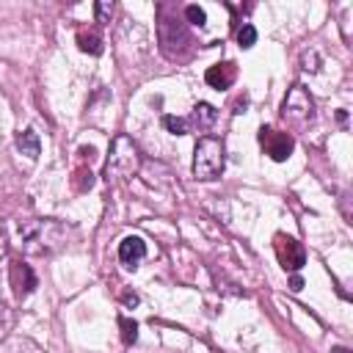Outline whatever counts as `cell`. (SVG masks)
I'll return each instance as SVG.
<instances>
[{"instance_id": "obj_1", "label": "cell", "mask_w": 353, "mask_h": 353, "mask_svg": "<svg viewBox=\"0 0 353 353\" xmlns=\"http://www.w3.org/2000/svg\"><path fill=\"white\" fill-rule=\"evenodd\" d=\"M141 168V152L135 146L132 138L127 135H116L113 143H110V154H108V163H105V179H130L135 176Z\"/></svg>"}, {"instance_id": "obj_2", "label": "cell", "mask_w": 353, "mask_h": 353, "mask_svg": "<svg viewBox=\"0 0 353 353\" xmlns=\"http://www.w3.org/2000/svg\"><path fill=\"white\" fill-rule=\"evenodd\" d=\"M223 143L212 135H204L199 138L196 149H193V176L201 179V182H210V179H218L221 171H223Z\"/></svg>"}, {"instance_id": "obj_3", "label": "cell", "mask_w": 353, "mask_h": 353, "mask_svg": "<svg viewBox=\"0 0 353 353\" xmlns=\"http://www.w3.org/2000/svg\"><path fill=\"white\" fill-rule=\"evenodd\" d=\"M61 223L55 221H22L19 223V240L25 243L28 254H50L52 245H58V234H61Z\"/></svg>"}, {"instance_id": "obj_4", "label": "cell", "mask_w": 353, "mask_h": 353, "mask_svg": "<svg viewBox=\"0 0 353 353\" xmlns=\"http://www.w3.org/2000/svg\"><path fill=\"white\" fill-rule=\"evenodd\" d=\"M281 119L292 130H306L314 121V99L303 85H292L281 102Z\"/></svg>"}, {"instance_id": "obj_5", "label": "cell", "mask_w": 353, "mask_h": 353, "mask_svg": "<svg viewBox=\"0 0 353 353\" xmlns=\"http://www.w3.org/2000/svg\"><path fill=\"white\" fill-rule=\"evenodd\" d=\"M157 41H160L163 55L174 61V58L182 55V47L190 44V36H188V30H185V25H182L179 19L163 17V19L157 22Z\"/></svg>"}, {"instance_id": "obj_6", "label": "cell", "mask_w": 353, "mask_h": 353, "mask_svg": "<svg viewBox=\"0 0 353 353\" xmlns=\"http://www.w3.org/2000/svg\"><path fill=\"white\" fill-rule=\"evenodd\" d=\"M259 143H262L265 154H268L270 160H276V163L287 160V157L292 154V149H295V138H292L290 132H279V130H273V127H262V130H259Z\"/></svg>"}, {"instance_id": "obj_7", "label": "cell", "mask_w": 353, "mask_h": 353, "mask_svg": "<svg viewBox=\"0 0 353 353\" xmlns=\"http://www.w3.org/2000/svg\"><path fill=\"white\" fill-rule=\"evenodd\" d=\"M273 248H276V256H279V262H281L284 270H292L295 273V270H301L306 265V251H303V245L295 237L276 234L273 237Z\"/></svg>"}, {"instance_id": "obj_8", "label": "cell", "mask_w": 353, "mask_h": 353, "mask_svg": "<svg viewBox=\"0 0 353 353\" xmlns=\"http://www.w3.org/2000/svg\"><path fill=\"white\" fill-rule=\"evenodd\" d=\"M8 281H11V290H14V295H17L19 301H22V298H28V295L39 287V279H36L33 268H30L28 262H22V259H11Z\"/></svg>"}, {"instance_id": "obj_9", "label": "cell", "mask_w": 353, "mask_h": 353, "mask_svg": "<svg viewBox=\"0 0 353 353\" xmlns=\"http://www.w3.org/2000/svg\"><path fill=\"white\" fill-rule=\"evenodd\" d=\"M143 256H146V243H143L141 237L130 234V237H124V240L119 243V259H121V265H124L127 270H135Z\"/></svg>"}, {"instance_id": "obj_10", "label": "cell", "mask_w": 353, "mask_h": 353, "mask_svg": "<svg viewBox=\"0 0 353 353\" xmlns=\"http://www.w3.org/2000/svg\"><path fill=\"white\" fill-rule=\"evenodd\" d=\"M234 77H237V66H234L232 61L215 63V66H210V69L204 72V80H207V85H212V88H218V91H226V88H232Z\"/></svg>"}, {"instance_id": "obj_11", "label": "cell", "mask_w": 353, "mask_h": 353, "mask_svg": "<svg viewBox=\"0 0 353 353\" xmlns=\"http://www.w3.org/2000/svg\"><path fill=\"white\" fill-rule=\"evenodd\" d=\"M215 121H218V110H215L212 105H207V102H199V105L193 108V113H190V124H193L199 132H207Z\"/></svg>"}, {"instance_id": "obj_12", "label": "cell", "mask_w": 353, "mask_h": 353, "mask_svg": "<svg viewBox=\"0 0 353 353\" xmlns=\"http://www.w3.org/2000/svg\"><path fill=\"white\" fill-rule=\"evenodd\" d=\"M77 47L83 52H88V55H102L105 41H102V36H99L97 28H88V30H77Z\"/></svg>"}, {"instance_id": "obj_13", "label": "cell", "mask_w": 353, "mask_h": 353, "mask_svg": "<svg viewBox=\"0 0 353 353\" xmlns=\"http://www.w3.org/2000/svg\"><path fill=\"white\" fill-rule=\"evenodd\" d=\"M17 149H19L25 157L36 160L39 152H41V141H39V135H36L33 130H22V132L17 135Z\"/></svg>"}, {"instance_id": "obj_14", "label": "cell", "mask_w": 353, "mask_h": 353, "mask_svg": "<svg viewBox=\"0 0 353 353\" xmlns=\"http://www.w3.org/2000/svg\"><path fill=\"white\" fill-rule=\"evenodd\" d=\"M119 328H121V342L124 345H132L135 339H138V323L135 320H130V317H119Z\"/></svg>"}, {"instance_id": "obj_15", "label": "cell", "mask_w": 353, "mask_h": 353, "mask_svg": "<svg viewBox=\"0 0 353 353\" xmlns=\"http://www.w3.org/2000/svg\"><path fill=\"white\" fill-rule=\"evenodd\" d=\"M163 127L174 135H185L190 132V121L188 119H179V116H163Z\"/></svg>"}, {"instance_id": "obj_16", "label": "cell", "mask_w": 353, "mask_h": 353, "mask_svg": "<svg viewBox=\"0 0 353 353\" xmlns=\"http://www.w3.org/2000/svg\"><path fill=\"white\" fill-rule=\"evenodd\" d=\"M237 44H240L243 50H248V47H254V44H256V30H254V25L243 22V25L237 28Z\"/></svg>"}, {"instance_id": "obj_17", "label": "cell", "mask_w": 353, "mask_h": 353, "mask_svg": "<svg viewBox=\"0 0 353 353\" xmlns=\"http://www.w3.org/2000/svg\"><path fill=\"white\" fill-rule=\"evenodd\" d=\"M91 185H94L91 168H77V171H74V188H77L80 193H85V190H91Z\"/></svg>"}, {"instance_id": "obj_18", "label": "cell", "mask_w": 353, "mask_h": 353, "mask_svg": "<svg viewBox=\"0 0 353 353\" xmlns=\"http://www.w3.org/2000/svg\"><path fill=\"white\" fill-rule=\"evenodd\" d=\"M11 325H14V314H11V309H8V306L0 301V342L8 336Z\"/></svg>"}, {"instance_id": "obj_19", "label": "cell", "mask_w": 353, "mask_h": 353, "mask_svg": "<svg viewBox=\"0 0 353 353\" xmlns=\"http://www.w3.org/2000/svg\"><path fill=\"white\" fill-rule=\"evenodd\" d=\"M185 17H188V22L196 25V28H204V25H207V14H204L199 6H188V8H185Z\"/></svg>"}, {"instance_id": "obj_20", "label": "cell", "mask_w": 353, "mask_h": 353, "mask_svg": "<svg viewBox=\"0 0 353 353\" xmlns=\"http://www.w3.org/2000/svg\"><path fill=\"white\" fill-rule=\"evenodd\" d=\"M94 14H97V22L99 25H105V22H110V14H113V3H97L94 6Z\"/></svg>"}, {"instance_id": "obj_21", "label": "cell", "mask_w": 353, "mask_h": 353, "mask_svg": "<svg viewBox=\"0 0 353 353\" xmlns=\"http://www.w3.org/2000/svg\"><path fill=\"white\" fill-rule=\"evenodd\" d=\"M317 63H320V58H317L314 50H309V52L301 55V66H303L306 72H317Z\"/></svg>"}, {"instance_id": "obj_22", "label": "cell", "mask_w": 353, "mask_h": 353, "mask_svg": "<svg viewBox=\"0 0 353 353\" xmlns=\"http://www.w3.org/2000/svg\"><path fill=\"white\" fill-rule=\"evenodd\" d=\"M8 251V232H6V226L0 223V256Z\"/></svg>"}, {"instance_id": "obj_23", "label": "cell", "mask_w": 353, "mask_h": 353, "mask_svg": "<svg viewBox=\"0 0 353 353\" xmlns=\"http://www.w3.org/2000/svg\"><path fill=\"white\" fill-rule=\"evenodd\" d=\"M121 301H124L127 306H135V303H138V295H135V292H124V295H121Z\"/></svg>"}, {"instance_id": "obj_24", "label": "cell", "mask_w": 353, "mask_h": 353, "mask_svg": "<svg viewBox=\"0 0 353 353\" xmlns=\"http://www.w3.org/2000/svg\"><path fill=\"white\" fill-rule=\"evenodd\" d=\"M301 287H303V279H301V276H292V279H290V290H295V292H298Z\"/></svg>"}, {"instance_id": "obj_25", "label": "cell", "mask_w": 353, "mask_h": 353, "mask_svg": "<svg viewBox=\"0 0 353 353\" xmlns=\"http://www.w3.org/2000/svg\"><path fill=\"white\" fill-rule=\"evenodd\" d=\"M336 121L345 124V121H347V113H345V110H336Z\"/></svg>"}, {"instance_id": "obj_26", "label": "cell", "mask_w": 353, "mask_h": 353, "mask_svg": "<svg viewBox=\"0 0 353 353\" xmlns=\"http://www.w3.org/2000/svg\"><path fill=\"white\" fill-rule=\"evenodd\" d=\"M331 353H347V350H345V347H334Z\"/></svg>"}]
</instances>
